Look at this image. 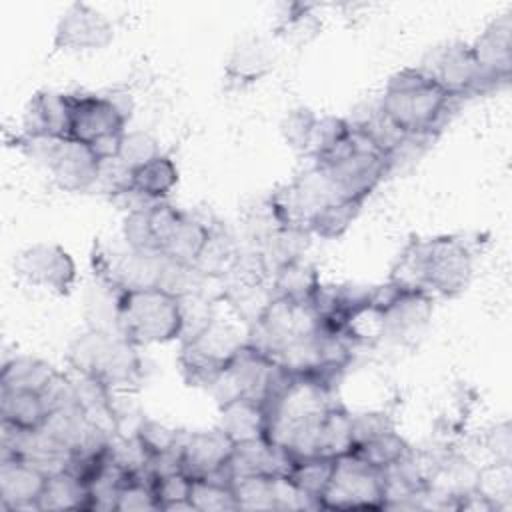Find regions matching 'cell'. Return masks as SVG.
<instances>
[{"label":"cell","instance_id":"obj_1","mask_svg":"<svg viewBox=\"0 0 512 512\" xmlns=\"http://www.w3.org/2000/svg\"><path fill=\"white\" fill-rule=\"evenodd\" d=\"M334 384L306 374H288L264 402V438L292 460L316 456L320 428L336 404Z\"/></svg>","mask_w":512,"mask_h":512},{"label":"cell","instance_id":"obj_2","mask_svg":"<svg viewBox=\"0 0 512 512\" xmlns=\"http://www.w3.org/2000/svg\"><path fill=\"white\" fill-rule=\"evenodd\" d=\"M472 270V252L464 240L456 236L412 238L398 254L388 282L430 298H454L468 288Z\"/></svg>","mask_w":512,"mask_h":512},{"label":"cell","instance_id":"obj_3","mask_svg":"<svg viewBox=\"0 0 512 512\" xmlns=\"http://www.w3.org/2000/svg\"><path fill=\"white\" fill-rule=\"evenodd\" d=\"M210 234L208 224L164 202L132 208L122 224V240L130 248L192 268Z\"/></svg>","mask_w":512,"mask_h":512},{"label":"cell","instance_id":"obj_4","mask_svg":"<svg viewBox=\"0 0 512 512\" xmlns=\"http://www.w3.org/2000/svg\"><path fill=\"white\" fill-rule=\"evenodd\" d=\"M454 100L422 68H402L390 76L380 96L378 114L382 126L398 136L432 140Z\"/></svg>","mask_w":512,"mask_h":512},{"label":"cell","instance_id":"obj_5","mask_svg":"<svg viewBox=\"0 0 512 512\" xmlns=\"http://www.w3.org/2000/svg\"><path fill=\"white\" fill-rule=\"evenodd\" d=\"M336 192L344 198L366 200L394 168L392 150L370 124H350L348 132L314 160Z\"/></svg>","mask_w":512,"mask_h":512},{"label":"cell","instance_id":"obj_6","mask_svg":"<svg viewBox=\"0 0 512 512\" xmlns=\"http://www.w3.org/2000/svg\"><path fill=\"white\" fill-rule=\"evenodd\" d=\"M116 332L134 346L166 344L186 330V310L182 296L162 288L144 286L116 294Z\"/></svg>","mask_w":512,"mask_h":512},{"label":"cell","instance_id":"obj_7","mask_svg":"<svg viewBox=\"0 0 512 512\" xmlns=\"http://www.w3.org/2000/svg\"><path fill=\"white\" fill-rule=\"evenodd\" d=\"M68 364L78 376L94 380L112 394L138 388L144 374L138 346L106 330L80 334L68 348Z\"/></svg>","mask_w":512,"mask_h":512},{"label":"cell","instance_id":"obj_8","mask_svg":"<svg viewBox=\"0 0 512 512\" xmlns=\"http://www.w3.org/2000/svg\"><path fill=\"white\" fill-rule=\"evenodd\" d=\"M18 146L38 160L66 192H86L102 176L104 162L86 144L70 136H20Z\"/></svg>","mask_w":512,"mask_h":512},{"label":"cell","instance_id":"obj_9","mask_svg":"<svg viewBox=\"0 0 512 512\" xmlns=\"http://www.w3.org/2000/svg\"><path fill=\"white\" fill-rule=\"evenodd\" d=\"M244 344L246 338L232 324L208 318L182 342L180 366L186 380L194 386L214 388Z\"/></svg>","mask_w":512,"mask_h":512},{"label":"cell","instance_id":"obj_10","mask_svg":"<svg viewBox=\"0 0 512 512\" xmlns=\"http://www.w3.org/2000/svg\"><path fill=\"white\" fill-rule=\"evenodd\" d=\"M388 478L380 470L356 454L338 456L332 466L330 480L318 500V508L352 510V508H386Z\"/></svg>","mask_w":512,"mask_h":512},{"label":"cell","instance_id":"obj_11","mask_svg":"<svg viewBox=\"0 0 512 512\" xmlns=\"http://www.w3.org/2000/svg\"><path fill=\"white\" fill-rule=\"evenodd\" d=\"M126 134V112L108 96L70 94L68 136L90 146L102 162L118 156Z\"/></svg>","mask_w":512,"mask_h":512},{"label":"cell","instance_id":"obj_12","mask_svg":"<svg viewBox=\"0 0 512 512\" xmlns=\"http://www.w3.org/2000/svg\"><path fill=\"white\" fill-rule=\"evenodd\" d=\"M16 274L34 288L66 296L76 282V264L60 244L36 242L18 254Z\"/></svg>","mask_w":512,"mask_h":512},{"label":"cell","instance_id":"obj_13","mask_svg":"<svg viewBox=\"0 0 512 512\" xmlns=\"http://www.w3.org/2000/svg\"><path fill=\"white\" fill-rule=\"evenodd\" d=\"M232 452L234 442L222 428L186 434L180 448V470L190 480H230Z\"/></svg>","mask_w":512,"mask_h":512},{"label":"cell","instance_id":"obj_14","mask_svg":"<svg viewBox=\"0 0 512 512\" xmlns=\"http://www.w3.org/2000/svg\"><path fill=\"white\" fill-rule=\"evenodd\" d=\"M420 68L428 72L454 98H462L470 92H480L486 88L482 70L470 44L454 42L442 46L432 52L430 62L422 64Z\"/></svg>","mask_w":512,"mask_h":512},{"label":"cell","instance_id":"obj_15","mask_svg":"<svg viewBox=\"0 0 512 512\" xmlns=\"http://www.w3.org/2000/svg\"><path fill=\"white\" fill-rule=\"evenodd\" d=\"M114 38L112 22L84 2L70 4L60 16L54 32V46L68 52L102 50Z\"/></svg>","mask_w":512,"mask_h":512},{"label":"cell","instance_id":"obj_16","mask_svg":"<svg viewBox=\"0 0 512 512\" xmlns=\"http://www.w3.org/2000/svg\"><path fill=\"white\" fill-rule=\"evenodd\" d=\"M50 474L34 462L6 454L0 458V508L38 510Z\"/></svg>","mask_w":512,"mask_h":512},{"label":"cell","instance_id":"obj_17","mask_svg":"<svg viewBox=\"0 0 512 512\" xmlns=\"http://www.w3.org/2000/svg\"><path fill=\"white\" fill-rule=\"evenodd\" d=\"M472 52L482 70L486 86L506 82L512 72V18L504 14L488 24L476 38Z\"/></svg>","mask_w":512,"mask_h":512},{"label":"cell","instance_id":"obj_18","mask_svg":"<svg viewBox=\"0 0 512 512\" xmlns=\"http://www.w3.org/2000/svg\"><path fill=\"white\" fill-rule=\"evenodd\" d=\"M292 458L272 446L264 436L234 444L230 460V480L238 476H286Z\"/></svg>","mask_w":512,"mask_h":512},{"label":"cell","instance_id":"obj_19","mask_svg":"<svg viewBox=\"0 0 512 512\" xmlns=\"http://www.w3.org/2000/svg\"><path fill=\"white\" fill-rule=\"evenodd\" d=\"M178 182V168L166 154H156L154 158L134 166L126 172L120 194H136L150 202H160Z\"/></svg>","mask_w":512,"mask_h":512},{"label":"cell","instance_id":"obj_20","mask_svg":"<svg viewBox=\"0 0 512 512\" xmlns=\"http://www.w3.org/2000/svg\"><path fill=\"white\" fill-rule=\"evenodd\" d=\"M70 94L36 92L24 112V136H68Z\"/></svg>","mask_w":512,"mask_h":512},{"label":"cell","instance_id":"obj_21","mask_svg":"<svg viewBox=\"0 0 512 512\" xmlns=\"http://www.w3.org/2000/svg\"><path fill=\"white\" fill-rule=\"evenodd\" d=\"M266 424L264 404L250 398H232L220 402V424L234 444L262 438Z\"/></svg>","mask_w":512,"mask_h":512},{"label":"cell","instance_id":"obj_22","mask_svg":"<svg viewBox=\"0 0 512 512\" xmlns=\"http://www.w3.org/2000/svg\"><path fill=\"white\" fill-rule=\"evenodd\" d=\"M272 296H282L288 300L310 302L314 292L320 286L318 274L314 266L304 262L302 258H294L290 262L280 264L272 272Z\"/></svg>","mask_w":512,"mask_h":512},{"label":"cell","instance_id":"obj_23","mask_svg":"<svg viewBox=\"0 0 512 512\" xmlns=\"http://www.w3.org/2000/svg\"><path fill=\"white\" fill-rule=\"evenodd\" d=\"M62 374L52 368L50 364L30 358V356H16L2 366L0 386L8 388H32L40 392H48L56 386Z\"/></svg>","mask_w":512,"mask_h":512},{"label":"cell","instance_id":"obj_24","mask_svg":"<svg viewBox=\"0 0 512 512\" xmlns=\"http://www.w3.org/2000/svg\"><path fill=\"white\" fill-rule=\"evenodd\" d=\"M38 510H90V490L68 470L56 472L46 482Z\"/></svg>","mask_w":512,"mask_h":512},{"label":"cell","instance_id":"obj_25","mask_svg":"<svg viewBox=\"0 0 512 512\" xmlns=\"http://www.w3.org/2000/svg\"><path fill=\"white\" fill-rule=\"evenodd\" d=\"M408 442L396 432V428L384 430L376 436H370L366 440H360L352 446V454L358 458L366 460L368 464L380 468V470H390L392 466L400 464L408 454H410Z\"/></svg>","mask_w":512,"mask_h":512},{"label":"cell","instance_id":"obj_26","mask_svg":"<svg viewBox=\"0 0 512 512\" xmlns=\"http://www.w3.org/2000/svg\"><path fill=\"white\" fill-rule=\"evenodd\" d=\"M364 202L366 200H358V198H338L326 204L320 212H316L310 218L306 232L316 234L324 240L342 236L350 228V224L358 218Z\"/></svg>","mask_w":512,"mask_h":512},{"label":"cell","instance_id":"obj_27","mask_svg":"<svg viewBox=\"0 0 512 512\" xmlns=\"http://www.w3.org/2000/svg\"><path fill=\"white\" fill-rule=\"evenodd\" d=\"M352 444V414L340 402H336L320 428L316 440V456L338 458L348 454L352 450Z\"/></svg>","mask_w":512,"mask_h":512},{"label":"cell","instance_id":"obj_28","mask_svg":"<svg viewBox=\"0 0 512 512\" xmlns=\"http://www.w3.org/2000/svg\"><path fill=\"white\" fill-rule=\"evenodd\" d=\"M334 460L336 458H322V456L298 458L292 462L290 470L286 472V478L318 508V500L330 480Z\"/></svg>","mask_w":512,"mask_h":512},{"label":"cell","instance_id":"obj_29","mask_svg":"<svg viewBox=\"0 0 512 512\" xmlns=\"http://www.w3.org/2000/svg\"><path fill=\"white\" fill-rule=\"evenodd\" d=\"M190 506L192 510L212 512V510H238V502L230 480L206 478L192 480L190 484Z\"/></svg>","mask_w":512,"mask_h":512},{"label":"cell","instance_id":"obj_30","mask_svg":"<svg viewBox=\"0 0 512 512\" xmlns=\"http://www.w3.org/2000/svg\"><path fill=\"white\" fill-rule=\"evenodd\" d=\"M114 510H120V512L160 510L152 480L146 474H128L116 490Z\"/></svg>","mask_w":512,"mask_h":512},{"label":"cell","instance_id":"obj_31","mask_svg":"<svg viewBox=\"0 0 512 512\" xmlns=\"http://www.w3.org/2000/svg\"><path fill=\"white\" fill-rule=\"evenodd\" d=\"M276 476H238L232 478V490L238 510H276L274 504Z\"/></svg>","mask_w":512,"mask_h":512},{"label":"cell","instance_id":"obj_32","mask_svg":"<svg viewBox=\"0 0 512 512\" xmlns=\"http://www.w3.org/2000/svg\"><path fill=\"white\" fill-rule=\"evenodd\" d=\"M268 68H270V60L264 48L258 42H250L234 50L226 72H228V78L244 84V82L258 80L268 72Z\"/></svg>","mask_w":512,"mask_h":512},{"label":"cell","instance_id":"obj_33","mask_svg":"<svg viewBox=\"0 0 512 512\" xmlns=\"http://www.w3.org/2000/svg\"><path fill=\"white\" fill-rule=\"evenodd\" d=\"M156 154H160L156 142L148 136V134H142V132H126L124 138H122V144H120V150H118V156L112 160L118 164L120 168V188H122V182H124V176L128 170H132L134 166L154 158ZM118 188V190H120ZM116 190V192H118Z\"/></svg>","mask_w":512,"mask_h":512},{"label":"cell","instance_id":"obj_34","mask_svg":"<svg viewBox=\"0 0 512 512\" xmlns=\"http://www.w3.org/2000/svg\"><path fill=\"white\" fill-rule=\"evenodd\" d=\"M190 484L192 480L184 472H172L152 478L160 510H192L188 500Z\"/></svg>","mask_w":512,"mask_h":512},{"label":"cell","instance_id":"obj_35","mask_svg":"<svg viewBox=\"0 0 512 512\" xmlns=\"http://www.w3.org/2000/svg\"><path fill=\"white\" fill-rule=\"evenodd\" d=\"M316 114L312 110H306V108H298V110H292L284 124H282V132H284V138L286 142L298 150V152H306L308 148V140H310V134H312V128H314V122H316Z\"/></svg>","mask_w":512,"mask_h":512}]
</instances>
